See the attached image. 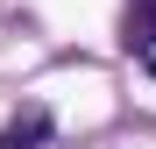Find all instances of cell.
<instances>
[{"label": "cell", "instance_id": "obj_1", "mask_svg": "<svg viewBox=\"0 0 156 149\" xmlns=\"http://www.w3.org/2000/svg\"><path fill=\"white\" fill-rule=\"evenodd\" d=\"M121 43L156 71V0H128V29H121Z\"/></svg>", "mask_w": 156, "mask_h": 149}, {"label": "cell", "instance_id": "obj_2", "mask_svg": "<svg viewBox=\"0 0 156 149\" xmlns=\"http://www.w3.org/2000/svg\"><path fill=\"white\" fill-rule=\"evenodd\" d=\"M36 142H50V114H43V107L14 114L7 128H0V149H36Z\"/></svg>", "mask_w": 156, "mask_h": 149}]
</instances>
